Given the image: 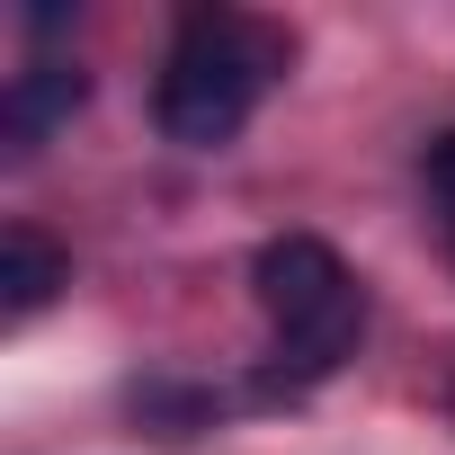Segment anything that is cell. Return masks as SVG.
Here are the masks:
<instances>
[{
    "mask_svg": "<svg viewBox=\"0 0 455 455\" xmlns=\"http://www.w3.org/2000/svg\"><path fill=\"white\" fill-rule=\"evenodd\" d=\"M251 295H259L277 348H286L304 375H331V366L357 348V331H366V295H357L348 259H339L331 242H313V233H277V242L251 259Z\"/></svg>",
    "mask_w": 455,
    "mask_h": 455,
    "instance_id": "obj_2",
    "label": "cell"
},
{
    "mask_svg": "<svg viewBox=\"0 0 455 455\" xmlns=\"http://www.w3.org/2000/svg\"><path fill=\"white\" fill-rule=\"evenodd\" d=\"M428 196H437V233H446V251H455V134L428 143Z\"/></svg>",
    "mask_w": 455,
    "mask_h": 455,
    "instance_id": "obj_5",
    "label": "cell"
},
{
    "mask_svg": "<svg viewBox=\"0 0 455 455\" xmlns=\"http://www.w3.org/2000/svg\"><path fill=\"white\" fill-rule=\"evenodd\" d=\"M277 54L286 36L242 19V10H188L170 54H161V81H152V116L170 143L188 152H214V143H233L251 125V108L268 99L277 81Z\"/></svg>",
    "mask_w": 455,
    "mask_h": 455,
    "instance_id": "obj_1",
    "label": "cell"
},
{
    "mask_svg": "<svg viewBox=\"0 0 455 455\" xmlns=\"http://www.w3.org/2000/svg\"><path fill=\"white\" fill-rule=\"evenodd\" d=\"M81 99H90V81H81L72 63H36V72H19V81H10V108H0V125H10V143L28 152V143H45Z\"/></svg>",
    "mask_w": 455,
    "mask_h": 455,
    "instance_id": "obj_4",
    "label": "cell"
},
{
    "mask_svg": "<svg viewBox=\"0 0 455 455\" xmlns=\"http://www.w3.org/2000/svg\"><path fill=\"white\" fill-rule=\"evenodd\" d=\"M63 286H72V259H63L45 233L10 223V233H0V313H10V322H28V313H45Z\"/></svg>",
    "mask_w": 455,
    "mask_h": 455,
    "instance_id": "obj_3",
    "label": "cell"
}]
</instances>
